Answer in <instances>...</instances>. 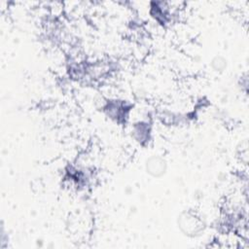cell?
<instances>
[{
	"label": "cell",
	"mask_w": 249,
	"mask_h": 249,
	"mask_svg": "<svg viewBox=\"0 0 249 249\" xmlns=\"http://www.w3.org/2000/svg\"><path fill=\"white\" fill-rule=\"evenodd\" d=\"M178 227L188 236H197L204 231L203 221L194 212L186 211L178 217Z\"/></svg>",
	"instance_id": "6da1fadb"
},
{
	"label": "cell",
	"mask_w": 249,
	"mask_h": 249,
	"mask_svg": "<svg viewBox=\"0 0 249 249\" xmlns=\"http://www.w3.org/2000/svg\"><path fill=\"white\" fill-rule=\"evenodd\" d=\"M146 171L153 177H161L167 168L166 161L163 158L160 156H152L146 161Z\"/></svg>",
	"instance_id": "7a4b0ae2"
},
{
	"label": "cell",
	"mask_w": 249,
	"mask_h": 249,
	"mask_svg": "<svg viewBox=\"0 0 249 249\" xmlns=\"http://www.w3.org/2000/svg\"><path fill=\"white\" fill-rule=\"evenodd\" d=\"M212 67L216 71H223L227 67V61L222 56H216L212 60Z\"/></svg>",
	"instance_id": "3957f363"
}]
</instances>
